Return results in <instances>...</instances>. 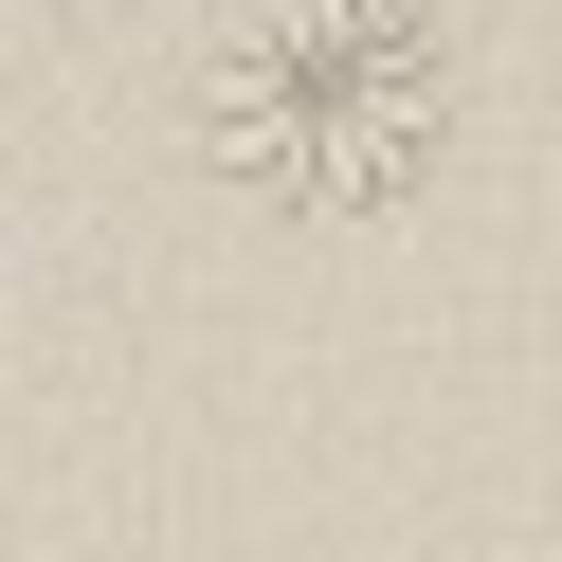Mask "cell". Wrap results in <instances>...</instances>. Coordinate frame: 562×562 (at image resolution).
<instances>
[{"instance_id": "6da1fadb", "label": "cell", "mask_w": 562, "mask_h": 562, "mask_svg": "<svg viewBox=\"0 0 562 562\" xmlns=\"http://www.w3.org/2000/svg\"><path fill=\"white\" fill-rule=\"evenodd\" d=\"M453 146L436 0H218L200 37V164L272 218H400Z\"/></svg>"}]
</instances>
